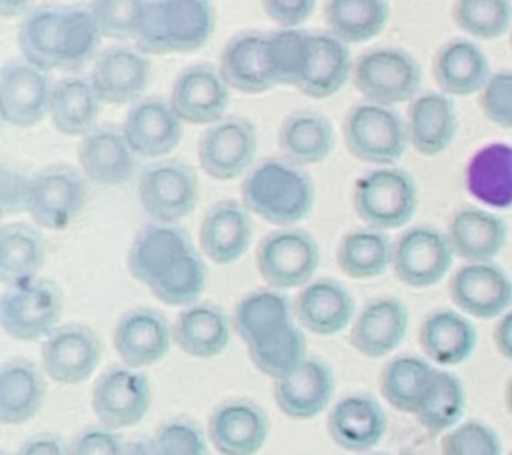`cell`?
Segmentation results:
<instances>
[{
    "mask_svg": "<svg viewBox=\"0 0 512 455\" xmlns=\"http://www.w3.org/2000/svg\"><path fill=\"white\" fill-rule=\"evenodd\" d=\"M249 360L264 376L278 379L308 358V342L303 329L294 322L278 335L260 344L249 345Z\"/></svg>",
    "mask_w": 512,
    "mask_h": 455,
    "instance_id": "obj_47",
    "label": "cell"
},
{
    "mask_svg": "<svg viewBox=\"0 0 512 455\" xmlns=\"http://www.w3.org/2000/svg\"><path fill=\"white\" fill-rule=\"evenodd\" d=\"M173 342V326L157 308L137 306L116 322L112 344L128 367H150L159 363Z\"/></svg>",
    "mask_w": 512,
    "mask_h": 455,
    "instance_id": "obj_19",
    "label": "cell"
},
{
    "mask_svg": "<svg viewBox=\"0 0 512 455\" xmlns=\"http://www.w3.org/2000/svg\"><path fill=\"white\" fill-rule=\"evenodd\" d=\"M367 455H386V454H367Z\"/></svg>",
    "mask_w": 512,
    "mask_h": 455,
    "instance_id": "obj_61",
    "label": "cell"
},
{
    "mask_svg": "<svg viewBox=\"0 0 512 455\" xmlns=\"http://www.w3.org/2000/svg\"><path fill=\"white\" fill-rule=\"evenodd\" d=\"M480 109L498 127L512 130V72L491 75L480 93Z\"/></svg>",
    "mask_w": 512,
    "mask_h": 455,
    "instance_id": "obj_52",
    "label": "cell"
},
{
    "mask_svg": "<svg viewBox=\"0 0 512 455\" xmlns=\"http://www.w3.org/2000/svg\"><path fill=\"white\" fill-rule=\"evenodd\" d=\"M265 15L281 29H297L310 20L317 0H262Z\"/></svg>",
    "mask_w": 512,
    "mask_h": 455,
    "instance_id": "obj_55",
    "label": "cell"
},
{
    "mask_svg": "<svg viewBox=\"0 0 512 455\" xmlns=\"http://www.w3.org/2000/svg\"><path fill=\"white\" fill-rule=\"evenodd\" d=\"M258 152L256 127L242 116H228L205 130L198 144L200 166L208 176L228 182L246 173Z\"/></svg>",
    "mask_w": 512,
    "mask_h": 455,
    "instance_id": "obj_14",
    "label": "cell"
},
{
    "mask_svg": "<svg viewBox=\"0 0 512 455\" xmlns=\"http://www.w3.org/2000/svg\"><path fill=\"white\" fill-rule=\"evenodd\" d=\"M406 127L409 144L415 148V152L424 157H436L447 152L456 139L459 127L452 96L441 91L416 95L409 102Z\"/></svg>",
    "mask_w": 512,
    "mask_h": 455,
    "instance_id": "obj_30",
    "label": "cell"
},
{
    "mask_svg": "<svg viewBox=\"0 0 512 455\" xmlns=\"http://www.w3.org/2000/svg\"><path fill=\"white\" fill-rule=\"evenodd\" d=\"M511 48H512V29H511Z\"/></svg>",
    "mask_w": 512,
    "mask_h": 455,
    "instance_id": "obj_62",
    "label": "cell"
},
{
    "mask_svg": "<svg viewBox=\"0 0 512 455\" xmlns=\"http://www.w3.org/2000/svg\"><path fill=\"white\" fill-rule=\"evenodd\" d=\"M495 347L505 360L512 361V308H509L502 317H498L495 328Z\"/></svg>",
    "mask_w": 512,
    "mask_h": 455,
    "instance_id": "obj_57",
    "label": "cell"
},
{
    "mask_svg": "<svg viewBox=\"0 0 512 455\" xmlns=\"http://www.w3.org/2000/svg\"><path fill=\"white\" fill-rule=\"evenodd\" d=\"M207 264L200 251L194 248L178 258L175 264L160 272L159 276L148 285V290L160 303L169 306H189L198 303L207 287Z\"/></svg>",
    "mask_w": 512,
    "mask_h": 455,
    "instance_id": "obj_45",
    "label": "cell"
},
{
    "mask_svg": "<svg viewBox=\"0 0 512 455\" xmlns=\"http://www.w3.org/2000/svg\"><path fill=\"white\" fill-rule=\"evenodd\" d=\"M242 203L251 214L276 226L303 221L315 205L312 176L290 160L269 157L249 169L242 182Z\"/></svg>",
    "mask_w": 512,
    "mask_h": 455,
    "instance_id": "obj_2",
    "label": "cell"
},
{
    "mask_svg": "<svg viewBox=\"0 0 512 455\" xmlns=\"http://www.w3.org/2000/svg\"><path fill=\"white\" fill-rule=\"evenodd\" d=\"M420 347L436 367H459L475 352L477 329L459 310H438L422 322Z\"/></svg>",
    "mask_w": 512,
    "mask_h": 455,
    "instance_id": "obj_34",
    "label": "cell"
},
{
    "mask_svg": "<svg viewBox=\"0 0 512 455\" xmlns=\"http://www.w3.org/2000/svg\"><path fill=\"white\" fill-rule=\"evenodd\" d=\"M328 31L347 45L374 40L390 22L388 0H326Z\"/></svg>",
    "mask_w": 512,
    "mask_h": 455,
    "instance_id": "obj_40",
    "label": "cell"
},
{
    "mask_svg": "<svg viewBox=\"0 0 512 455\" xmlns=\"http://www.w3.org/2000/svg\"><path fill=\"white\" fill-rule=\"evenodd\" d=\"M137 196L152 221L176 223L194 212L200 198V182L194 168L184 160H155L141 169Z\"/></svg>",
    "mask_w": 512,
    "mask_h": 455,
    "instance_id": "obj_8",
    "label": "cell"
},
{
    "mask_svg": "<svg viewBox=\"0 0 512 455\" xmlns=\"http://www.w3.org/2000/svg\"><path fill=\"white\" fill-rule=\"evenodd\" d=\"M464 409L466 392L461 379L456 374L448 372L447 368L438 367L431 388L415 416L418 424L429 434L443 436L445 432L461 424Z\"/></svg>",
    "mask_w": 512,
    "mask_h": 455,
    "instance_id": "obj_44",
    "label": "cell"
},
{
    "mask_svg": "<svg viewBox=\"0 0 512 455\" xmlns=\"http://www.w3.org/2000/svg\"><path fill=\"white\" fill-rule=\"evenodd\" d=\"M450 297L470 319H498L512 306V280L493 262L464 264L452 276Z\"/></svg>",
    "mask_w": 512,
    "mask_h": 455,
    "instance_id": "obj_17",
    "label": "cell"
},
{
    "mask_svg": "<svg viewBox=\"0 0 512 455\" xmlns=\"http://www.w3.org/2000/svg\"><path fill=\"white\" fill-rule=\"evenodd\" d=\"M127 441L120 432L105 425H89L75 434L70 455H127Z\"/></svg>",
    "mask_w": 512,
    "mask_h": 455,
    "instance_id": "obj_53",
    "label": "cell"
},
{
    "mask_svg": "<svg viewBox=\"0 0 512 455\" xmlns=\"http://www.w3.org/2000/svg\"><path fill=\"white\" fill-rule=\"evenodd\" d=\"M278 144L283 157L297 166L319 164L335 150V127L320 112H292L281 123Z\"/></svg>",
    "mask_w": 512,
    "mask_h": 455,
    "instance_id": "obj_39",
    "label": "cell"
},
{
    "mask_svg": "<svg viewBox=\"0 0 512 455\" xmlns=\"http://www.w3.org/2000/svg\"><path fill=\"white\" fill-rule=\"evenodd\" d=\"M438 367L418 356H399L386 363L381 374L384 400L397 411L415 415L431 388Z\"/></svg>",
    "mask_w": 512,
    "mask_h": 455,
    "instance_id": "obj_43",
    "label": "cell"
},
{
    "mask_svg": "<svg viewBox=\"0 0 512 455\" xmlns=\"http://www.w3.org/2000/svg\"><path fill=\"white\" fill-rule=\"evenodd\" d=\"M0 455H8V454H0Z\"/></svg>",
    "mask_w": 512,
    "mask_h": 455,
    "instance_id": "obj_63",
    "label": "cell"
},
{
    "mask_svg": "<svg viewBox=\"0 0 512 455\" xmlns=\"http://www.w3.org/2000/svg\"><path fill=\"white\" fill-rule=\"evenodd\" d=\"M388 420L383 406L372 395L354 393L338 400L328 416L329 436L336 445L365 454L383 441Z\"/></svg>",
    "mask_w": 512,
    "mask_h": 455,
    "instance_id": "obj_24",
    "label": "cell"
},
{
    "mask_svg": "<svg viewBox=\"0 0 512 455\" xmlns=\"http://www.w3.org/2000/svg\"><path fill=\"white\" fill-rule=\"evenodd\" d=\"M294 313L299 326L313 335L335 336L352 324L356 304L342 283L319 278L304 285L294 303Z\"/></svg>",
    "mask_w": 512,
    "mask_h": 455,
    "instance_id": "obj_28",
    "label": "cell"
},
{
    "mask_svg": "<svg viewBox=\"0 0 512 455\" xmlns=\"http://www.w3.org/2000/svg\"><path fill=\"white\" fill-rule=\"evenodd\" d=\"M312 32L304 29H280L269 32L265 43V61L276 86L296 88L303 79L308 61Z\"/></svg>",
    "mask_w": 512,
    "mask_h": 455,
    "instance_id": "obj_46",
    "label": "cell"
},
{
    "mask_svg": "<svg viewBox=\"0 0 512 455\" xmlns=\"http://www.w3.org/2000/svg\"><path fill=\"white\" fill-rule=\"evenodd\" d=\"M146 0H93L89 4L104 38L134 40Z\"/></svg>",
    "mask_w": 512,
    "mask_h": 455,
    "instance_id": "obj_49",
    "label": "cell"
},
{
    "mask_svg": "<svg viewBox=\"0 0 512 455\" xmlns=\"http://www.w3.org/2000/svg\"><path fill=\"white\" fill-rule=\"evenodd\" d=\"M408 328L406 304L395 297L374 299L352 320L351 345L363 356L379 360L399 349Z\"/></svg>",
    "mask_w": 512,
    "mask_h": 455,
    "instance_id": "obj_25",
    "label": "cell"
},
{
    "mask_svg": "<svg viewBox=\"0 0 512 455\" xmlns=\"http://www.w3.org/2000/svg\"><path fill=\"white\" fill-rule=\"evenodd\" d=\"M89 79L104 104H136L150 86L152 63L137 47L114 45L96 56Z\"/></svg>",
    "mask_w": 512,
    "mask_h": 455,
    "instance_id": "obj_16",
    "label": "cell"
},
{
    "mask_svg": "<svg viewBox=\"0 0 512 455\" xmlns=\"http://www.w3.org/2000/svg\"><path fill=\"white\" fill-rule=\"evenodd\" d=\"M317 240L304 230L283 226L267 233L256 249V267L267 285L290 290L308 285L319 269Z\"/></svg>",
    "mask_w": 512,
    "mask_h": 455,
    "instance_id": "obj_9",
    "label": "cell"
},
{
    "mask_svg": "<svg viewBox=\"0 0 512 455\" xmlns=\"http://www.w3.org/2000/svg\"><path fill=\"white\" fill-rule=\"evenodd\" d=\"M441 454L502 455L504 445L495 429L477 420H468L443 434Z\"/></svg>",
    "mask_w": 512,
    "mask_h": 455,
    "instance_id": "obj_50",
    "label": "cell"
},
{
    "mask_svg": "<svg viewBox=\"0 0 512 455\" xmlns=\"http://www.w3.org/2000/svg\"><path fill=\"white\" fill-rule=\"evenodd\" d=\"M214 29L210 0H146L134 41L148 56L191 54L207 45Z\"/></svg>",
    "mask_w": 512,
    "mask_h": 455,
    "instance_id": "obj_3",
    "label": "cell"
},
{
    "mask_svg": "<svg viewBox=\"0 0 512 455\" xmlns=\"http://www.w3.org/2000/svg\"><path fill=\"white\" fill-rule=\"evenodd\" d=\"M335 386V374L326 361L306 358L285 376L274 379V400L288 418L310 420L328 409Z\"/></svg>",
    "mask_w": 512,
    "mask_h": 455,
    "instance_id": "obj_22",
    "label": "cell"
},
{
    "mask_svg": "<svg viewBox=\"0 0 512 455\" xmlns=\"http://www.w3.org/2000/svg\"><path fill=\"white\" fill-rule=\"evenodd\" d=\"M169 102L184 123L214 125L230 105V86L219 68L192 64L176 77Z\"/></svg>",
    "mask_w": 512,
    "mask_h": 455,
    "instance_id": "obj_20",
    "label": "cell"
},
{
    "mask_svg": "<svg viewBox=\"0 0 512 455\" xmlns=\"http://www.w3.org/2000/svg\"><path fill=\"white\" fill-rule=\"evenodd\" d=\"M507 237L509 228L504 219L484 208H461L448 224L450 248L466 264L493 262L504 251Z\"/></svg>",
    "mask_w": 512,
    "mask_h": 455,
    "instance_id": "obj_29",
    "label": "cell"
},
{
    "mask_svg": "<svg viewBox=\"0 0 512 455\" xmlns=\"http://www.w3.org/2000/svg\"><path fill=\"white\" fill-rule=\"evenodd\" d=\"M63 312L61 288L40 276L8 285L0 297V326L20 342L47 338L59 326Z\"/></svg>",
    "mask_w": 512,
    "mask_h": 455,
    "instance_id": "obj_7",
    "label": "cell"
},
{
    "mask_svg": "<svg viewBox=\"0 0 512 455\" xmlns=\"http://www.w3.org/2000/svg\"><path fill=\"white\" fill-rule=\"evenodd\" d=\"M54 84L50 72L15 57L0 70V118L11 127L31 128L50 111Z\"/></svg>",
    "mask_w": 512,
    "mask_h": 455,
    "instance_id": "obj_11",
    "label": "cell"
},
{
    "mask_svg": "<svg viewBox=\"0 0 512 455\" xmlns=\"http://www.w3.org/2000/svg\"><path fill=\"white\" fill-rule=\"evenodd\" d=\"M104 356V345L95 329L72 322L57 326L41 347V367L52 381L79 384L93 376Z\"/></svg>",
    "mask_w": 512,
    "mask_h": 455,
    "instance_id": "obj_15",
    "label": "cell"
},
{
    "mask_svg": "<svg viewBox=\"0 0 512 455\" xmlns=\"http://www.w3.org/2000/svg\"><path fill=\"white\" fill-rule=\"evenodd\" d=\"M352 205L368 228L383 232L402 228L413 219L418 207L415 178L404 169L379 166L354 184Z\"/></svg>",
    "mask_w": 512,
    "mask_h": 455,
    "instance_id": "obj_4",
    "label": "cell"
},
{
    "mask_svg": "<svg viewBox=\"0 0 512 455\" xmlns=\"http://www.w3.org/2000/svg\"><path fill=\"white\" fill-rule=\"evenodd\" d=\"M507 406H509L512 415V381L509 383V390H507Z\"/></svg>",
    "mask_w": 512,
    "mask_h": 455,
    "instance_id": "obj_60",
    "label": "cell"
},
{
    "mask_svg": "<svg viewBox=\"0 0 512 455\" xmlns=\"http://www.w3.org/2000/svg\"><path fill=\"white\" fill-rule=\"evenodd\" d=\"M344 141L352 157L361 162L393 166L408 150L406 118L388 105H354L345 116Z\"/></svg>",
    "mask_w": 512,
    "mask_h": 455,
    "instance_id": "obj_6",
    "label": "cell"
},
{
    "mask_svg": "<svg viewBox=\"0 0 512 455\" xmlns=\"http://www.w3.org/2000/svg\"><path fill=\"white\" fill-rule=\"evenodd\" d=\"M152 384L139 368L112 365L105 368L93 388V411L100 424L127 429L139 424L152 408Z\"/></svg>",
    "mask_w": 512,
    "mask_h": 455,
    "instance_id": "obj_12",
    "label": "cell"
},
{
    "mask_svg": "<svg viewBox=\"0 0 512 455\" xmlns=\"http://www.w3.org/2000/svg\"><path fill=\"white\" fill-rule=\"evenodd\" d=\"M194 249L189 232L176 223L143 226L128 249L127 267L134 280L150 285L160 272Z\"/></svg>",
    "mask_w": 512,
    "mask_h": 455,
    "instance_id": "obj_27",
    "label": "cell"
},
{
    "mask_svg": "<svg viewBox=\"0 0 512 455\" xmlns=\"http://www.w3.org/2000/svg\"><path fill=\"white\" fill-rule=\"evenodd\" d=\"M16 455H70V445L54 432H40L22 443Z\"/></svg>",
    "mask_w": 512,
    "mask_h": 455,
    "instance_id": "obj_56",
    "label": "cell"
},
{
    "mask_svg": "<svg viewBox=\"0 0 512 455\" xmlns=\"http://www.w3.org/2000/svg\"><path fill=\"white\" fill-rule=\"evenodd\" d=\"M351 79L365 102L395 107L420 93L422 66L404 48H372L356 59Z\"/></svg>",
    "mask_w": 512,
    "mask_h": 455,
    "instance_id": "obj_5",
    "label": "cell"
},
{
    "mask_svg": "<svg viewBox=\"0 0 512 455\" xmlns=\"http://www.w3.org/2000/svg\"><path fill=\"white\" fill-rule=\"evenodd\" d=\"M47 374L36 361L13 358L0 367V424L22 425L40 413Z\"/></svg>",
    "mask_w": 512,
    "mask_h": 455,
    "instance_id": "obj_33",
    "label": "cell"
},
{
    "mask_svg": "<svg viewBox=\"0 0 512 455\" xmlns=\"http://www.w3.org/2000/svg\"><path fill=\"white\" fill-rule=\"evenodd\" d=\"M432 75L441 93L454 98L482 93L493 73L488 56L475 41L456 38L436 52Z\"/></svg>",
    "mask_w": 512,
    "mask_h": 455,
    "instance_id": "obj_31",
    "label": "cell"
},
{
    "mask_svg": "<svg viewBox=\"0 0 512 455\" xmlns=\"http://www.w3.org/2000/svg\"><path fill=\"white\" fill-rule=\"evenodd\" d=\"M253 240V219L244 203L224 200L208 208L201 221L200 246L214 264L228 265L246 255Z\"/></svg>",
    "mask_w": 512,
    "mask_h": 455,
    "instance_id": "obj_26",
    "label": "cell"
},
{
    "mask_svg": "<svg viewBox=\"0 0 512 455\" xmlns=\"http://www.w3.org/2000/svg\"><path fill=\"white\" fill-rule=\"evenodd\" d=\"M32 175L22 169L2 164L0 166V214L2 217L24 214L29 208V191Z\"/></svg>",
    "mask_w": 512,
    "mask_h": 455,
    "instance_id": "obj_54",
    "label": "cell"
},
{
    "mask_svg": "<svg viewBox=\"0 0 512 455\" xmlns=\"http://www.w3.org/2000/svg\"><path fill=\"white\" fill-rule=\"evenodd\" d=\"M452 18L473 40H498L512 29V0H456Z\"/></svg>",
    "mask_w": 512,
    "mask_h": 455,
    "instance_id": "obj_48",
    "label": "cell"
},
{
    "mask_svg": "<svg viewBox=\"0 0 512 455\" xmlns=\"http://www.w3.org/2000/svg\"><path fill=\"white\" fill-rule=\"evenodd\" d=\"M351 48L331 32H312L308 61L297 91L322 100L336 95L352 77Z\"/></svg>",
    "mask_w": 512,
    "mask_h": 455,
    "instance_id": "obj_35",
    "label": "cell"
},
{
    "mask_svg": "<svg viewBox=\"0 0 512 455\" xmlns=\"http://www.w3.org/2000/svg\"><path fill=\"white\" fill-rule=\"evenodd\" d=\"M86 176L68 164H52L34 173L29 216L45 230H63L79 217L88 200Z\"/></svg>",
    "mask_w": 512,
    "mask_h": 455,
    "instance_id": "obj_10",
    "label": "cell"
},
{
    "mask_svg": "<svg viewBox=\"0 0 512 455\" xmlns=\"http://www.w3.org/2000/svg\"><path fill=\"white\" fill-rule=\"evenodd\" d=\"M264 31H244L224 45L219 59V72L230 89L246 95H260L276 88L265 61Z\"/></svg>",
    "mask_w": 512,
    "mask_h": 455,
    "instance_id": "obj_36",
    "label": "cell"
},
{
    "mask_svg": "<svg viewBox=\"0 0 512 455\" xmlns=\"http://www.w3.org/2000/svg\"><path fill=\"white\" fill-rule=\"evenodd\" d=\"M232 320L235 333L249 347L294 324L296 313L294 304L278 288H258L240 299Z\"/></svg>",
    "mask_w": 512,
    "mask_h": 455,
    "instance_id": "obj_37",
    "label": "cell"
},
{
    "mask_svg": "<svg viewBox=\"0 0 512 455\" xmlns=\"http://www.w3.org/2000/svg\"><path fill=\"white\" fill-rule=\"evenodd\" d=\"M47 260V244L38 228L8 223L0 228V281L15 285L40 274Z\"/></svg>",
    "mask_w": 512,
    "mask_h": 455,
    "instance_id": "obj_41",
    "label": "cell"
},
{
    "mask_svg": "<svg viewBox=\"0 0 512 455\" xmlns=\"http://www.w3.org/2000/svg\"><path fill=\"white\" fill-rule=\"evenodd\" d=\"M102 38L89 6L45 2L24 16L18 47L25 59L48 72L79 73L95 63Z\"/></svg>",
    "mask_w": 512,
    "mask_h": 455,
    "instance_id": "obj_1",
    "label": "cell"
},
{
    "mask_svg": "<svg viewBox=\"0 0 512 455\" xmlns=\"http://www.w3.org/2000/svg\"><path fill=\"white\" fill-rule=\"evenodd\" d=\"M269 429V416L255 400H224L208 418V440L223 455L258 454Z\"/></svg>",
    "mask_w": 512,
    "mask_h": 455,
    "instance_id": "obj_18",
    "label": "cell"
},
{
    "mask_svg": "<svg viewBox=\"0 0 512 455\" xmlns=\"http://www.w3.org/2000/svg\"><path fill=\"white\" fill-rule=\"evenodd\" d=\"M509 455H512V452H511V454H509Z\"/></svg>",
    "mask_w": 512,
    "mask_h": 455,
    "instance_id": "obj_64",
    "label": "cell"
},
{
    "mask_svg": "<svg viewBox=\"0 0 512 455\" xmlns=\"http://www.w3.org/2000/svg\"><path fill=\"white\" fill-rule=\"evenodd\" d=\"M80 171L93 184L116 187L127 184L137 171V153L123 128L104 123L82 137L79 144Z\"/></svg>",
    "mask_w": 512,
    "mask_h": 455,
    "instance_id": "obj_23",
    "label": "cell"
},
{
    "mask_svg": "<svg viewBox=\"0 0 512 455\" xmlns=\"http://www.w3.org/2000/svg\"><path fill=\"white\" fill-rule=\"evenodd\" d=\"M127 455H159L153 447L152 438L130 441L127 445Z\"/></svg>",
    "mask_w": 512,
    "mask_h": 455,
    "instance_id": "obj_59",
    "label": "cell"
},
{
    "mask_svg": "<svg viewBox=\"0 0 512 455\" xmlns=\"http://www.w3.org/2000/svg\"><path fill=\"white\" fill-rule=\"evenodd\" d=\"M393 242L388 233L360 228L345 233L336 249L340 271L352 280H374L392 267Z\"/></svg>",
    "mask_w": 512,
    "mask_h": 455,
    "instance_id": "obj_42",
    "label": "cell"
},
{
    "mask_svg": "<svg viewBox=\"0 0 512 455\" xmlns=\"http://www.w3.org/2000/svg\"><path fill=\"white\" fill-rule=\"evenodd\" d=\"M102 104L91 79L70 75L54 84L48 116L64 136L84 137L98 127Z\"/></svg>",
    "mask_w": 512,
    "mask_h": 455,
    "instance_id": "obj_38",
    "label": "cell"
},
{
    "mask_svg": "<svg viewBox=\"0 0 512 455\" xmlns=\"http://www.w3.org/2000/svg\"><path fill=\"white\" fill-rule=\"evenodd\" d=\"M208 434L191 418H171L152 436L159 455H208Z\"/></svg>",
    "mask_w": 512,
    "mask_h": 455,
    "instance_id": "obj_51",
    "label": "cell"
},
{
    "mask_svg": "<svg viewBox=\"0 0 512 455\" xmlns=\"http://www.w3.org/2000/svg\"><path fill=\"white\" fill-rule=\"evenodd\" d=\"M36 0H0V16L2 18H16L25 16L34 9Z\"/></svg>",
    "mask_w": 512,
    "mask_h": 455,
    "instance_id": "obj_58",
    "label": "cell"
},
{
    "mask_svg": "<svg viewBox=\"0 0 512 455\" xmlns=\"http://www.w3.org/2000/svg\"><path fill=\"white\" fill-rule=\"evenodd\" d=\"M233 320L219 304L185 306L173 324V342L192 358H216L232 340Z\"/></svg>",
    "mask_w": 512,
    "mask_h": 455,
    "instance_id": "obj_32",
    "label": "cell"
},
{
    "mask_svg": "<svg viewBox=\"0 0 512 455\" xmlns=\"http://www.w3.org/2000/svg\"><path fill=\"white\" fill-rule=\"evenodd\" d=\"M184 121L160 96H146L128 109L123 132L137 157L159 159L173 152L182 139Z\"/></svg>",
    "mask_w": 512,
    "mask_h": 455,
    "instance_id": "obj_21",
    "label": "cell"
},
{
    "mask_svg": "<svg viewBox=\"0 0 512 455\" xmlns=\"http://www.w3.org/2000/svg\"><path fill=\"white\" fill-rule=\"evenodd\" d=\"M454 258L447 233L432 226H413L393 244L392 267L400 283L429 288L447 276Z\"/></svg>",
    "mask_w": 512,
    "mask_h": 455,
    "instance_id": "obj_13",
    "label": "cell"
}]
</instances>
